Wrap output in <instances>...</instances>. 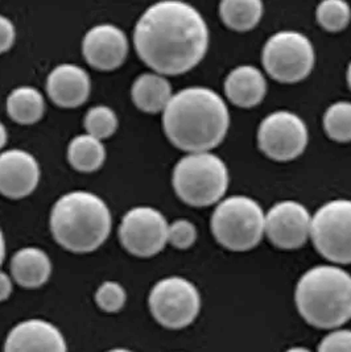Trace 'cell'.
Listing matches in <instances>:
<instances>
[{
    "instance_id": "cell-1",
    "label": "cell",
    "mask_w": 351,
    "mask_h": 352,
    "mask_svg": "<svg viewBox=\"0 0 351 352\" xmlns=\"http://www.w3.org/2000/svg\"><path fill=\"white\" fill-rule=\"evenodd\" d=\"M209 41L204 16L178 0L159 1L147 8L134 31L138 56L164 77L191 72L206 56Z\"/></svg>"
},
{
    "instance_id": "cell-2",
    "label": "cell",
    "mask_w": 351,
    "mask_h": 352,
    "mask_svg": "<svg viewBox=\"0 0 351 352\" xmlns=\"http://www.w3.org/2000/svg\"><path fill=\"white\" fill-rule=\"evenodd\" d=\"M168 140L188 153L210 152L221 144L230 127L224 98L208 87L194 86L173 94L162 112Z\"/></svg>"
},
{
    "instance_id": "cell-3",
    "label": "cell",
    "mask_w": 351,
    "mask_h": 352,
    "mask_svg": "<svg viewBox=\"0 0 351 352\" xmlns=\"http://www.w3.org/2000/svg\"><path fill=\"white\" fill-rule=\"evenodd\" d=\"M111 226V212L106 202L83 190L65 194L50 212V231L54 241L76 254L96 251L107 241Z\"/></svg>"
},
{
    "instance_id": "cell-4",
    "label": "cell",
    "mask_w": 351,
    "mask_h": 352,
    "mask_svg": "<svg viewBox=\"0 0 351 352\" xmlns=\"http://www.w3.org/2000/svg\"><path fill=\"white\" fill-rule=\"evenodd\" d=\"M296 307L306 323L337 330L351 320V274L337 265H317L300 277Z\"/></svg>"
},
{
    "instance_id": "cell-5",
    "label": "cell",
    "mask_w": 351,
    "mask_h": 352,
    "mask_svg": "<svg viewBox=\"0 0 351 352\" xmlns=\"http://www.w3.org/2000/svg\"><path fill=\"white\" fill-rule=\"evenodd\" d=\"M230 182L224 160L211 152L188 153L176 164L172 184L187 205L206 208L220 204Z\"/></svg>"
},
{
    "instance_id": "cell-6",
    "label": "cell",
    "mask_w": 351,
    "mask_h": 352,
    "mask_svg": "<svg viewBox=\"0 0 351 352\" xmlns=\"http://www.w3.org/2000/svg\"><path fill=\"white\" fill-rule=\"evenodd\" d=\"M266 214L259 202L246 195L222 199L210 221L213 236L222 247L234 252H246L264 236Z\"/></svg>"
},
{
    "instance_id": "cell-7",
    "label": "cell",
    "mask_w": 351,
    "mask_h": 352,
    "mask_svg": "<svg viewBox=\"0 0 351 352\" xmlns=\"http://www.w3.org/2000/svg\"><path fill=\"white\" fill-rule=\"evenodd\" d=\"M262 63L267 74L281 83H297L309 77L316 63L312 41L297 31H280L264 44Z\"/></svg>"
},
{
    "instance_id": "cell-8",
    "label": "cell",
    "mask_w": 351,
    "mask_h": 352,
    "mask_svg": "<svg viewBox=\"0 0 351 352\" xmlns=\"http://www.w3.org/2000/svg\"><path fill=\"white\" fill-rule=\"evenodd\" d=\"M149 310L161 326L178 330L192 324L201 310V294L189 280L171 276L160 280L149 293Z\"/></svg>"
},
{
    "instance_id": "cell-9",
    "label": "cell",
    "mask_w": 351,
    "mask_h": 352,
    "mask_svg": "<svg viewBox=\"0 0 351 352\" xmlns=\"http://www.w3.org/2000/svg\"><path fill=\"white\" fill-rule=\"evenodd\" d=\"M310 239L321 256L351 264V199H333L312 217Z\"/></svg>"
},
{
    "instance_id": "cell-10",
    "label": "cell",
    "mask_w": 351,
    "mask_h": 352,
    "mask_svg": "<svg viewBox=\"0 0 351 352\" xmlns=\"http://www.w3.org/2000/svg\"><path fill=\"white\" fill-rule=\"evenodd\" d=\"M309 132L303 119L290 111L267 115L257 129V145L271 160L287 162L303 155Z\"/></svg>"
},
{
    "instance_id": "cell-11",
    "label": "cell",
    "mask_w": 351,
    "mask_h": 352,
    "mask_svg": "<svg viewBox=\"0 0 351 352\" xmlns=\"http://www.w3.org/2000/svg\"><path fill=\"white\" fill-rule=\"evenodd\" d=\"M165 217L148 206L131 208L119 226V239L131 255L152 257L160 254L168 243Z\"/></svg>"
},
{
    "instance_id": "cell-12",
    "label": "cell",
    "mask_w": 351,
    "mask_h": 352,
    "mask_svg": "<svg viewBox=\"0 0 351 352\" xmlns=\"http://www.w3.org/2000/svg\"><path fill=\"white\" fill-rule=\"evenodd\" d=\"M312 215L303 204L281 201L266 214L264 235L280 250H297L310 238Z\"/></svg>"
},
{
    "instance_id": "cell-13",
    "label": "cell",
    "mask_w": 351,
    "mask_h": 352,
    "mask_svg": "<svg viewBox=\"0 0 351 352\" xmlns=\"http://www.w3.org/2000/svg\"><path fill=\"white\" fill-rule=\"evenodd\" d=\"M126 33L112 24H99L89 30L82 41V54L96 70L110 72L122 66L127 58Z\"/></svg>"
},
{
    "instance_id": "cell-14",
    "label": "cell",
    "mask_w": 351,
    "mask_h": 352,
    "mask_svg": "<svg viewBox=\"0 0 351 352\" xmlns=\"http://www.w3.org/2000/svg\"><path fill=\"white\" fill-rule=\"evenodd\" d=\"M40 181V165L23 149H8L0 155V194L20 199L32 194Z\"/></svg>"
},
{
    "instance_id": "cell-15",
    "label": "cell",
    "mask_w": 351,
    "mask_h": 352,
    "mask_svg": "<svg viewBox=\"0 0 351 352\" xmlns=\"http://www.w3.org/2000/svg\"><path fill=\"white\" fill-rule=\"evenodd\" d=\"M4 352H67L63 333L50 322H20L7 336Z\"/></svg>"
},
{
    "instance_id": "cell-16",
    "label": "cell",
    "mask_w": 351,
    "mask_h": 352,
    "mask_svg": "<svg viewBox=\"0 0 351 352\" xmlns=\"http://www.w3.org/2000/svg\"><path fill=\"white\" fill-rule=\"evenodd\" d=\"M89 74L77 65L63 64L54 67L47 80V91L52 102L63 109H76L90 96Z\"/></svg>"
},
{
    "instance_id": "cell-17",
    "label": "cell",
    "mask_w": 351,
    "mask_h": 352,
    "mask_svg": "<svg viewBox=\"0 0 351 352\" xmlns=\"http://www.w3.org/2000/svg\"><path fill=\"white\" fill-rule=\"evenodd\" d=\"M264 74L253 65H240L233 69L224 80V94L240 109H253L267 96Z\"/></svg>"
},
{
    "instance_id": "cell-18",
    "label": "cell",
    "mask_w": 351,
    "mask_h": 352,
    "mask_svg": "<svg viewBox=\"0 0 351 352\" xmlns=\"http://www.w3.org/2000/svg\"><path fill=\"white\" fill-rule=\"evenodd\" d=\"M11 273L20 287L40 288L52 274V261L43 250L27 247L17 251L12 256Z\"/></svg>"
},
{
    "instance_id": "cell-19",
    "label": "cell",
    "mask_w": 351,
    "mask_h": 352,
    "mask_svg": "<svg viewBox=\"0 0 351 352\" xmlns=\"http://www.w3.org/2000/svg\"><path fill=\"white\" fill-rule=\"evenodd\" d=\"M172 96L169 80L158 73H144L139 76L131 89L134 104L148 113L164 112Z\"/></svg>"
},
{
    "instance_id": "cell-20",
    "label": "cell",
    "mask_w": 351,
    "mask_h": 352,
    "mask_svg": "<svg viewBox=\"0 0 351 352\" xmlns=\"http://www.w3.org/2000/svg\"><path fill=\"white\" fill-rule=\"evenodd\" d=\"M45 110L41 93L32 86L17 87L7 98V112L19 124L37 123Z\"/></svg>"
},
{
    "instance_id": "cell-21",
    "label": "cell",
    "mask_w": 351,
    "mask_h": 352,
    "mask_svg": "<svg viewBox=\"0 0 351 352\" xmlns=\"http://www.w3.org/2000/svg\"><path fill=\"white\" fill-rule=\"evenodd\" d=\"M264 14L259 0H224L220 4V16L230 30L247 32L254 30Z\"/></svg>"
},
{
    "instance_id": "cell-22",
    "label": "cell",
    "mask_w": 351,
    "mask_h": 352,
    "mask_svg": "<svg viewBox=\"0 0 351 352\" xmlns=\"http://www.w3.org/2000/svg\"><path fill=\"white\" fill-rule=\"evenodd\" d=\"M67 160L76 170L92 173L103 165L106 160V149L102 140L87 133L78 135L67 146Z\"/></svg>"
},
{
    "instance_id": "cell-23",
    "label": "cell",
    "mask_w": 351,
    "mask_h": 352,
    "mask_svg": "<svg viewBox=\"0 0 351 352\" xmlns=\"http://www.w3.org/2000/svg\"><path fill=\"white\" fill-rule=\"evenodd\" d=\"M323 129L337 143L351 142V102H335L323 113Z\"/></svg>"
},
{
    "instance_id": "cell-24",
    "label": "cell",
    "mask_w": 351,
    "mask_h": 352,
    "mask_svg": "<svg viewBox=\"0 0 351 352\" xmlns=\"http://www.w3.org/2000/svg\"><path fill=\"white\" fill-rule=\"evenodd\" d=\"M316 19L325 31L341 32L350 24V6L343 0H325L317 6Z\"/></svg>"
},
{
    "instance_id": "cell-25",
    "label": "cell",
    "mask_w": 351,
    "mask_h": 352,
    "mask_svg": "<svg viewBox=\"0 0 351 352\" xmlns=\"http://www.w3.org/2000/svg\"><path fill=\"white\" fill-rule=\"evenodd\" d=\"M85 129L87 131V135L98 140H105L112 136L118 129V116L110 107L98 104L86 113Z\"/></svg>"
},
{
    "instance_id": "cell-26",
    "label": "cell",
    "mask_w": 351,
    "mask_h": 352,
    "mask_svg": "<svg viewBox=\"0 0 351 352\" xmlns=\"http://www.w3.org/2000/svg\"><path fill=\"white\" fill-rule=\"evenodd\" d=\"M126 300V290L119 283L115 281H106L96 290V305L106 313H118L123 309Z\"/></svg>"
},
{
    "instance_id": "cell-27",
    "label": "cell",
    "mask_w": 351,
    "mask_h": 352,
    "mask_svg": "<svg viewBox=\"0 0 351 352\" xmlns=\"http://www.w3.org/2000/svg\"><path fill=\"white\" fill-rule=\"evenodd\" d=\"M197 241V228L188 219H177L168 227V243L178 250H188Z\"/></svg>"
},
{
    "instance_id": "cell-28",
    "label": "cell",
    "mask_w": 351,
    "mask_h": 352,
    "mask_svg": "<svg viewBox=\"0 0 351 352\" xmlns=\"http://www.w3.org/2000/svg\"><path fill=\"white\" fill-rule=\"evenodd\" d=\"M317 352H351V330L337 329L325 336Z\"/></svg>"
},
{
    "instance_id": "cell-29",
    "label": "cell",
    "mask_w": 351,
    "mask_h": 352,
    "mask_svg": "<svg viewBox=\"0 0 351 352\" xmlns=\"http://www.w3.org/2000/svg\"><path fill=\"white\" fill-rule=\"evenodd\" d=\"M17 38V31L8 17L0 15V54L10 50Z\"/></svg>"
},
{
    "instance_id": "cell-30",
    "label": "cell",
    "mask_w": 351,
    "mask_h": 352,
    "mask_svg": "<svg viewBox=\"0 0 351 352\" xmlns=\"http://www.w3.org/2000/svg\"><path fill=\"white\" fill-rule=\"evenodd\" d=\"M11 293H12V281L7 273L0 271V302L8 300Z\"/></svg>"
},
{
    "instance_id": "cell-31",
    "label": "cell",
    "mask_w": 351,
    "mask_h": 352,
    "mask_svg": "<svg viewBox=\"0 0 351 352\" xmlns=\"http://www.w3.org/2000/svg\"><path fill=\"white\" fill-rule=\"evenodd\" d=\"M6 257V241H4V236L0 228V265L3 264V260Z\"/></svg>"
},
{
    "instance_id": "cell-32",
    "label": "cell",
    "mask_w": 351,
    "mask_h": 352,
    "mask_svg": "<svg viewBox=\"0 0 351 352\" xmlns=\"http://www.w3.org/2000/svg\"><path fill=\"white\" fill-rule=\"evenodd\" d=\"M7 143V129L4 124L0 122V149Z\"/></svg>"
},
{
    "instance_id": "cell-33",
    "label": "cell",
    "mask_w": 351,
    "mask_h": 352,
    "mask_svg": "<svg viewBox=\"0 0 351 352\" xmlns=\"http://www.w3.org/2000/svg\"><path fill=\"white\" fill-rule=\"evenodd\" d=\"M286 352H312L310 350H308V349H305V347H292V349H289Z\"/></svg>"
},
{
    "instance_id": "cell-34",
    "label": "cell",
    "mask_w": 351,
    "mask_h": 352,
    "mask_svg": "<svg viewBox=\"0 0 351 352\" xmlns=\"http://www.w3.org/2000/svg\"><path fill=\"white\" fill-rule=\"evenodd\" d=\"M346 80H348V85H349V89L351 90V63L348 66V73H346Z\"/></svg>"
},
{
    "instance_id": "cell-35",
    "label": "cell",
    "mask_w": 351,
    "mask_h": 352,
    "mask_svg": "<svg viewBox=\"0 0 351 352\" xmlns=\"http://www.w3.org/2000/svg\"><path fill=\"white\" fill-rule=\"evenodd\" d=\"M107 352H132L129 351V350H126V349H114V350H110V351Z\"/></svg>"
}]
</instances>
